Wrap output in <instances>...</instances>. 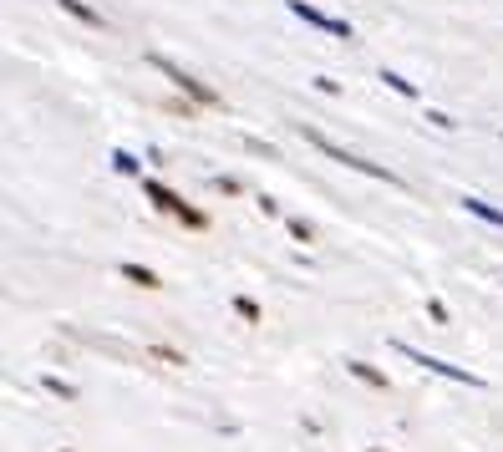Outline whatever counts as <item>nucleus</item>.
Masks as SVG:
<instances>
[{"label": "nucleus", "mask_w": 503, "mask_h": 452, "mask_svg": "<svg viewBox=\"0 0 503 452\" xmlns=\"http://www.w3.org/2000/svg\"><path fill=\"white\" fill-rule=\"evenodd\" d=\"M112 168H117V173H138L142 163H138L132 153H112Z\"/></svg>", "instance_id": "11"}, {"label": "nucleus", "mask_w": 503, "mask_h": 452, "mask_svg": "<svg viewBox=\"0 0 503 452\" xmlns=\"http://www.w3.org/2000/svg\"><path fill=\"white\" fill-rule=\"evenodd\" d=\"M397 351H401V356H407V361H417V366H422V371H432V376H448V381H463V387H483V376L463 371V366H448V361H438V356H427V351L407 346V341H397Z\"/></svg>", "instance_id": "4"}, {"label": "nucleus", "mask_w": 503, "mask_h": 452, "mask_svg": "<svg viewBox=\"0 0 503 452\" xmlns=\"http://www.w3.org/2000/svg\"><path fill=\"white\" fill-rule=\"evenodd\" d=\"M234 311H239V315H245V321H259V305H255V300H245V295H239V300H234Z\"/></svg>", "instance_id": "12"}, {"label": "nucleus", "mask_w": 503, "mask_h": 452, "mask_svg": "<svg viewBox=\"0 0 503 452\" xmlns=\"http://www.w3.org/2000/svg\"><path fill=\"white\" fill-rule=\"evenodd\" d=\"M346 366H351V376H362L366 387H382V391H387V376H382V371H372L366 361H346Z\"/></svg>", "instance_id": "8"}, {"label": "nucleus", "mask_w": 503, "mask_h": 452, "mask_svg": "<svg viewBox=\"0 0 503 452\" xmlns=\"http://www.w3.org/2000/svg\"><path fill=\"white\" fill-rule=\"evenodd\" d=\"M382 82H387L392 91H401V97H417V87H412L407 77H397V72H382Z\"/></svg>", "instance_id": "10"}, {"label": "nucleus", "mask_w": 503, "mask_h": 452, "mask_svg": "<svg viewBox=\"0 0 503 452\" xmlns=\"http://www.w3.org/2000/svg\"><path fill=\"white\" fill-rule=\"evenodd\" d=\"M148 66H158V72H163V77L173 82V87H179L183 97H194V102H204V107H214V102H219V91H214V87H204V82H198L194 72H189V66H179L173 56H163V52H148Z\"/></svg>", "instance_id": "2"}, {"label": "nucleus", "mask_w": 503, "mask_h": 452, "mask_svg": "<svg viewBox=\"0 0 503 452\" xmlns=\"http://www.w3.org/2000/svg\"><path fill=\"white\" fill-rule=\"evenodd\" d=\"M46 391H56V397H77V391L66 387V381H56V376H46Z\"/></svg>", "instance_id": "13"}, {"label": "nucleus", "mask_w": 503, "mask_h": 452, "mask_svg": "<svg viewBox=\"0 0 503 452\" xmlns=\"http://www.w3.org/2000/svg\"><path fill=\"white\" fill-rule=\"evenodd\" d=\"M300 138L310 142V148H321L331 163H341V168H351V173H366V178H382V183H392V188H401V178L392 168H382V163H372V158H362V153H351V148H341V142H331L325 132H315V128H300Z\"/></svg>", "instance_id": "1"}, {"label": "nucleus", "mask_w": 503, "mask_h": 452, "mask_svg": "<svg viewBox=\"0 0 503 452\" xmlns=\"http://www.w3.org/2000/svg\"><path fill=\"white\" fill-rule=\"evenodd\" d=\"M122 280L142 284V290H158V284H163V280H158L153 270H148V264H122Z\"/></svg>", "instance_id": "6"}, {"label": "nucleus", "mask_w": 503, "mask_h": 452, "mask_svg": "<svg viewBox=\"0 0 503 452\" xmlns=\"http://www.w3.org/2000/svg\"><path fill=\"white\" fill-rule=\"evenodd\" d=\"M142 194L153 198V208H163V214H173L179 224H189V229H204V208H194L189 198H179L173 188H163V183H142Z\"/></svg>", "instance_id": "3"}, {"label": "nucleus", "mask_w": 503, "mask_h": 452, "mask_svg": "<svg viewBox=\"0 0 503 452\" xmlns=\"http://www.w3.org/2000/svg\"><path fill=\"white\" fill-rule=\"evenodd\" d=\"M290 11H295V15H300V21H310V26H321V31H331V36H341V41H346V36H351V26H346V21H331V15H321V11H310L305 0H290Z\"/></svg>", "instance_id": "5"}, {"label": "nucleus", "mask_w": 503, "mask_h": 452, "mask_svg": "<svg viewBox=\"0 0 503 452\" xmlns=\"http://www.w3.org/2000/svg\"><path fill=\"white\" fill-rule=\"evenodd\" d=\"M468 204V214H478V219H488V224H503V208H488L483 198H463Z\"/></svg>", "instance_id": "9"}, {"label": "nucleus", "mask_w": 503, "mask_h": 452, "mask_svg": "<svg viewBox=\"0 0 503 452\" xmlns=\"http://www.w3.org/2000/svg\"><path fill=\"white\" fill-rule=\"evenodd\" d=\"M66 15H77V21H87V26H107V15H97L92 5H82V0H62Z\"/></svg>", "instance_id": "7"}]
</instances>
